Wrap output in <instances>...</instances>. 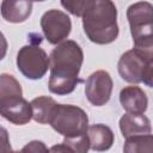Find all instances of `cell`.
<instances>
[{
    "label": "cell",
    "instance_id": "6da1fadb",
    "mask_svg": "<svg viewBox=\"0 0 153 153\" xmlns=\"http://www.w3.org/2000/svg\"><path fill=\"white\" fill-rule=\"evenodd\" d=\"M82 60V49L75 41L67 39L59 43L49 56V91L59 96L72 93L75 86L81 82L79 72Z\"/></svg>",
    "mask_w": 153,
    "mask_h": 153
},
{
    "label": "cell",
    "instance_id": "7a4b0ae2",
    "mask_svg": "<svg viewBox=\"0 0 153 153\" xmlns=\"http://www.w3.org/2000/svg\"><path fill=\"white\" fill-rule=\"evenodd\" d=\"M81 17L84 32L91 42L109 44L117 38V8L112 0H90Z\"/></svg>",
    "mask_w": 153,
    "mask_h": 153
},
{
    "label": "cell",
    "instance_id": "3957f363",
    "mask_svg": "<svg viewBox=\"0 0 153 153\" xmlns=\"http://www.w3.org/2000/svg\"><path fill=\"white\" fill-rule=\"evenodd\" d=\"M117 69L123 80L130 84L153 85V51L133 48L118 60Z\"/></svg>",
    "mask_w": 153,
    "mask_h": 153
},
{
    "label": "cell",
    "instance_id": "277c9868",
    "mask_svg": "<svg viewBox=\"0 0 153 153\" xmlns=\"http://www.w3.org/2000/svg\"><path fill=\"white\" fill-rule=\"evenodd\" d=\"M127 18L134 42V48L153 51V6L147 1H139L127 10Z\"/></svg>",
    "mask_w": 153,
    "mask_h": 153
},
{
    "label": "cell",
    "instance_id": "5b68a950",
    "mask_svg": "<svg viewBox=\"0 0 153 153\" xmlns=\"http://www.w3.org/2000/svg\"><path fill=\"white\" fill-rule=\"evenodd\" d=\"M49 124L62 136L75 137L87 131L88 117L79 106L71 104H56Z\"/></svg>",
    "mask_w": 153,
    "mask_h": 153
},
{
    "label": "cell",
    "instance_id": "8992f818",
    "mask_svg": "<svg viewBox=\"0 0 153 153\" xmlns=\"http://www.w3.org/2000/svg\"><path fill=\"white\" fill-rule=\"evenodd\" d=\"M17 67L20 73L31 80L41 79L49 69V57L44 49L35 43L24 45L17 54Z\"/></svg>",
    "mask_w": 153,
    "mask_h": 153
},
{
    "label": "cell",
    "instance_id": "52a82bcc",
    "mask_svg": "<svg viewBox=\"0 0 153 153\" xmlns=\"http://www.w3.org/2000/svg\"><path fill=\"white\" fill-rule=\"evenodd\" d=\"M41 27L50 44H59L69 36L72 22L67 13L60 10H49L41 18Z\"/></svg>",
    "mask_w": 153,
    "mask_h": 153
},
{
    "label": "cell",
    "instance_id": "ba28073f",
    "mask_svg": "<svg viewBox=\"0 0 153 153\" xmlns=\"http://www.w3.org/2000/svg\"><path fill=\"white\" fill-rule=\"evenodd\" d=\"M112 79L106 71L93 72L85 82V94L87 100L94 106L105 105L112 92Z\"/></svg>",
    "mask_w": 153,
    "mask_h": 153
},
{
    "label": "cell",
    "instance_id": "9c48e42d",
    "mask_svg": "<svg viewBox=\"0 0 153 153\" xmlns=\"http://www.w3.org/2000/svg\"><path fill=\"white\" fill-rule=\"evenodd\" d=\"M0 115L13 124L23 126L32 118V110L30 103L19 96L0 102Z\"/></svg>",
    "mask_w": 153,
    "mask_h": 153
},
{
    "label": "cell",
    "instance_id": "30bf717a",
    "mask_svg": "<svg viewBox=\"0 0 153 153\" xmlns=\"http://www.w3.org/2000/svg\"><path fill=\"white\" fill-rule=\"evenodd\" d=\"M120 103L122 108L130 114H143L147 110L148 98L145 91L139 86H126L120 92Z\"/></svg>",
    "mask_w": 153,
    "mask_h": 153
},
{
    "label": "cell",
    "instance_id": "8fae6325",
    "mask_svg": "<svg viewBox=\"0 0 153 153\" xmlns=\"http://www.w3.org/2000/svg\"><path fill=\"white\" fill-rule=\"evenodd\" d=\"M1 16L10 23H23L32 12V0H2Z\"/></svg>",
    "mask_w": 153,
    "mask_h": 153
},
{
    "label": "cell",
    "instance_id": "7c38bea8",
    "mask_svg": "<svg viewBox=\"0 0 153 153\" xmlns=\"http://www.w3.org/2000/svg\"><path fill=\"white\" fill-rule=\"evenodd\" d=\"M120 129L123 137H129L141 134H151V122L143 114L127 112L120 120Z\"/></svg>",
    "mask_w": 153,
    "mask_h": 153
},
{
    "label": "cell",
    "instance_id": "4fadbf2b",
    "mask_svg": "<svg viewBox=\"0 0 153 153\" xmlns=\"http://www.w3.org/2000/svg\"><path fill=\"white\" fill-rule=\"evenodd\" d=\"M87 137H88V143L90 148L93 151H108L112 143H114V133L112 130L105 126V124H93L87 128Z\"/></svg>",
    "mask_w": 153,
    "mask_h": 153
},
{
    "label": "cell",
    "instance_id": "5bb4252c",
    "mask_svg": "<svg viewBox=\"0 0 153 153\" xmlns=\"http://www.w3.org/2000/svg\"><path fill=\"white\" fill-rule=\"evenodd\" d=\"M56 104L57 103L51 97H48V96H41L37 98H33L30 103L33 121L41 124L49 123Z\"/></svg>",
    "mask_w": 153,
    "mask_h": 153
},
{
    "label": "cell",
    "instance_id": "9a60e30c",
    "mask_svg": "<svg viewBox=\"0 0 153 153\" xmlns=\"http://www.w3.org/2000/svg\"><path fill=\"white\" fill-rule=\"evenodd\" d=\"M19 96H23L19 81L11 74H0V102Z\"/></svg>",
    "mask_w": 153,
    "mask_h": 153
},
{
    "label": "cell",
    "instance_id": "2e32d148",
    "mask_svg": "<svg viewBox=\"0 0 153 153\" xmlns=\"http://www.w3.org/2000/svg\"><path fill=\"white\" fill-rule=\"evenodd\" d=\"M153 136L151 134H141L126 137V143L123 147L124 152H147L153 151Z\"/></svg>",
    "mask_w": 153,
    "mask_h": 153
},
{
    "label": "cell",
    "instance_id": "e0dca14e",
    "mask_svg": "<svg viewBox=\"0 0 153 153\" xmlns=\"http://www.w3.org/2000/svg\"><path fill=\"white\" fill-rule=\"evenodd\" d=\"M62 143H65L72 152H76V153H86L90 148L88 137L86 133L75 137H65Z\"/></svg>",
    "mask_w": 153,
    "mask_h": 153
},
{
    "label": "cell",
    "instance_id": "ac0fdd59",
    "mask_svg": "<svg viewBox=\"0 0 153 153\" xmlns=\"http://www.w3.org/2000/svg\"><path fill=\"white\" fill-rule=\"evenodd\" d=\"M90 0H61V5L71 14L75 17H81L88 5Z\"/></svg>",
    "mask_w": 153,
    "mask_h": 153
},
{
    "label": "cell",
    "instance_id": "d6986e66",
    "mask_svg": "<svg viewBox=\"0 0 153 153\" xmlns=\"http://www.w3.org/2000/svg\"><path fill=\"white\" fill-rule=\"evenodd\" d=\"M6 152H12L10 136H8V131L0 126V153H6Z\"/></svg>",
    "mask_w": 153,
    "mask_h": 153
},
{
    "label": "cell",
    "instance_id": "ffe728a7",
    "mask_svg": "<svg viewBox=\"0 0 153 153\" xmlns=\"http://www.w3.org/2000/svg\"><path fill=\"white\" fill-rule=\"evenodd\" d=\"M49 148L45 147V145L42 141H31L25 147L22 148V152H48Z\"/></svg>",
    "mask_w": 153,
    "mask_h": 153
},
{
    "label": "cell",
    "instance_id": "44dd1931",
    "mask_svg": "<svg viewBox=\"0 0 153 153\" xmlns=\"http://www.w3.org/2000/svg\"><path fill=\"white\" fill-rule=\"evenodd\" d=\"M7 41L4 36V33L0 31V61L6 56V53H7Z\"/></svg>",
    "mask_w": 153,
    "mask_h": 153
},
{
    "label": "cell",
    "instance_id": "7402d4cb",
    "mask_svg": "<svg viewBox=\"0 0 153 153\" xmlns=\"http://www.w3.org/2000/svg\"><path fill=\"white\" fill-rule=\"evenodd\" d=\"M50 152H72L65 143H60L57 146H53L51 148H49Z\"/></svg>",
    "mask_w": 153,
    "mask_h": 153
},
{
    "label": "cell",
    "instance_id": "603a6c76",
    "mask_svg": "<svg viewBox=\"0 0 153 153\" xmlns=\"http://www.w3.org/2000/svg\"><path fill=\"white\" fill-rule=\"evenodd\" d=\"M32 1H45V0H32Z\"/></svg>",
    "mask_w": 153,
    "mask_h": 153
}]
</instances>
